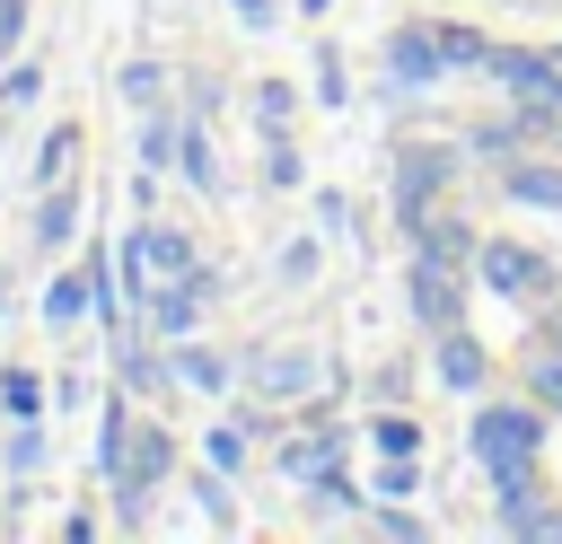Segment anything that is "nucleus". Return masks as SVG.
<instances>
[{"label":"nucleus","mask_w":562,"mask_h":544,"mask_svg":"<svg viewBox=\"0 0 562 544\" xmlns=\"http://www.w3.org/2000/svg\"><path fill=\"white\" fill-rule=\"evenodd\" d=\"M536 412H483L474 421V456L492 465V483L501 491H527V465H536Z\"/></svg>","instance_id":"obj_1"},{"label":"nucleus","mask_w":562,"mask_h":544,"mask_svg":"<svg viewBox=\"0 0 562 544\" xmlns=\"http://www.w3.org/2000/svg\"><path fill=\"white\" fill-rule=\"evenodd\" d=\"M167 456H176V439H167L158 421H132V430H123V465H114L105 483H114V500H123V518H132V526L149 518V483L167 474Z\"/></svg>","instance_id":"obj_2"},{"label":"nucleus","mask_w":562,"mask_h":544,"mask_svg":"<svg viewBox=\"0 0 562 544\" xmlns=\"http://www.w3.org/2000/svg\"><path fill=\"white\" fill-rule=\"evenodd\" d=\"M184 272H193V237H184V228H158V219L132 228V246H123V281H158V290H167V281H184Z\"/></svg>","instance_id":"obj_3"},{"label":"nucleus","mask_w":562,"mask_h":544,"mask_svg":"<svg viewBox=\"0 0 562 544\" xmlns=\"http://www.w3.org/2000/svg\"><path fill=\"white\" fill-rule=\"evenodd\" d=\"M483 281H492L501 298H518V307H527V298H544V290H553V263H544V254H527L518 237H492V246H483Z\"/></svg>","instance_id":"obj_4"},{"label":"nucleus","mask_w":562,"mask_h":544,"mask_svg":"<svg viewBox=\"0 0 562 544\" xmlns=\"http://www.w3.org/2000/svg\"><path fill=\"white\" fill-rule=\"evenodd\" d=\"M483 70H492L518 105H544V114L562 105V61H544V53H483Z\"/></svg>","instance_id":"obj_5"},{"label":"nucleus","mask_w":562,"mask_h":544,"mask_svg":"<svg viewBox=\"0 0 562 544\" xmlns=\"http://www.w3.org/2000/svg\"><path fill=\"white\" fill-rule=\"evenodd\" d=\"M413 307H422V325H457L465 316V290H457V263H439V254H422L413 263Z\"/></svg>","instance_id":"obj_6"},{"label":"nucleus","mask_w":562,"mask_h":544,"mask_svg":"<svg viewBox=\"0 0 562 544\" xmlns=\"http://www.w3.org/2000/svg\"><path fill=\"white\" fill-rule=\"evenodd\" d=\"M386 70H395L404 88H430V79L448 70V44H439V26H404V35L386 44Z\"/></svg>","instance_id":"obj_7"},{"label":"nucleus","mask_w":562,"mask_h":544,"mask_svg":"<svg viewBox=\"0 0 562 544\" xmlns=\"http://www.w3.org/2000/svg\"><path fill=\"white\" fill-rule=\"evenodd\" d=\"M439 175H448L439 149H404V167H395V219H404V228L430 219V184H439Z\"/></svg>","instance_id":"obj_8"},{"label":"nucleus","mask_w":562,"mask_h":544,"mask_svg":"<svg viewBox=\"0 0 562 544\" xmlns=\"http://www.w3.org/2000/svg\"><path fill=\"white\" fill-rule=\"evenodd\" d=\"M97 290H105V254H88V272H70V281H53V298H44V316H53V325H70L79 307H97Z\"/></svg>","instance_id":"obj_9"},{"label":"nucleus","mask_w":562,"mask_h":544,"mask_svg":"<svg viewBox=\"0 0 562 544\" xmlns=\"http://www.w3.org/2000/svg\"><path fill=\"white\" fill-rule=\"evenodd\" d=\"M439 377H448L457 395H474V386H483V351H474V333H465V325H448V333H439Z\"/></svg>","instance_id":"obj_10"},{"label":"nucleus","mask_w":562,"mask_h":544,"mask_svg":"<svg viewBox=\"0 0 562 544\" xmlns=\"http://www.w3.org/2000/svg\"><path fill=\"white\" fill-rule=\"evenodd\" d=\"M334 456H342V430H316V439H290V456H281V465H290L299 483H325V474H334Z\"/></svg>","instance_id":"obj_11"},{"label":"nucleus","mask_w":562,"mask_h":544,"mask_svg":"<svg viewBox=\"0 0 562 544\" xmlns=\"http://www.w3.org/2000/svg\"><path fill=\"white\" fill-rule=\"evenodd\" d=\"M501 184H509V202H527V211H562V167H509Z\"/></svg>","instance_id":"obj_12"},{"label":"nucleus","mask_w":562,"mask_h":544,"mask_svg":"<svg viewBox=\"0 0 562 544\" xmlns=\"http://www.w3.org/2000/svg\"><path fill=\"white\" fill-rule=\"evenodd\" d=\"M79 237V202L70 193H44V211H35V246H70Z\"/></svg>","instance_id":"obj_13"},{"label":"nucleus","mask_w":562,"mask_h":544,"mask_svg":"<svg viewBox=\"0 0 562 544\" xmlns=\"http://www.w3.org/2000/svg\"><path fill=\"white\" fill-rule=\"evenodd\" d=\"M176 360H184V386H228V360H220V351H202V342H184Z\"/></svg>","instance_id":"obj_14"},{"label":"nucleus","mask_w":562,"mask_h":544,"mask_svg":"<svg viewBox=\"0 0 562 544\" xmlns=\"http://www.w3.org/2000/svg\"><path fill=\"white\" fill-rule=\"evenodd\" d=\"M0 404H9L18 421H35V412H44V386H35L26 369H9V377H0Z\"/></svg>","instance_id":"obj_15"},{"label":"nucleus","mask_w":562,"mask_h":544,"mask_svg":"<svg viewBox=\"0 0 562 544\" xmlns=\"http://www.w3.org/2000/svg\"><path fill=\"white\" fill-rule=\"evenodd\" d=\"M369 439H378V456H413V447H422V430H413L404 412H386V421H378Z\"/></svg>","instance_id":"obj_16"},{"label":"nucleus","mask_w":562,"mask_h":544,"mask_svg":"<svg viewBox=\"0 0 562 544\" xmlns=\"http://www.w3.org/2000/svg\"><path fill=\"white\" fill-rule=\"evenodd\" d=\"M439 44H448V70H465V61H483V53H492L474 26H439Z\"/></svg>","instance_id":"obj_17"},{"label":"nucleus","mask_w":562,"mask_h":544,"mask_svg":"<svg viewBox=\"0 0 562 544\" xmlns=\"http://www.w3.org/2000/svg\"><path fill=\"white\" fill-rule=\"evenodd\" d=\"M255 114H263V132H281V123H290V88L263 79V88H255Z\"/></svg>","instance_id":"obj_18"},{"label":"nucleus","mask_w":562,"mask_h":544,"mask_svg":"<svg viewBox=\"0 0 562 544\" xmlns=\"http://www.w3.org/2000/svg\"><path fill=\"white\" fill-rule=\"evenodd\" d=\"M70 149H79V132H53V140H44V149H35V175H44V184H53V175H61V167H70Z\"/></svg>","instance_id":"obj_19"},{"label":"nucleus","mask_w":562,"mask_h":544,"mask_svg":"<svg viewBox=\"0 0 562 544\" xmlns=\"http://www.w3.org/2000/svg\"><path fill=\"white\" fill-rule=\"evenodd\" d=\"M263 386H272V395H299V386H307V360H299V351H281V360L263 369Z\"/></svg>","instance_id":"obj_20"},{"label":"nucleus","mask_w":562,"mask_h":544,"mask_svg":"<svg viewBox=\"0 0 562 544\" xmlns=\"http://www.w3.org/2000/svg\"><path fill=\"white\" fill-rule=\"evenodd\" d=\"M211 465L220 474H246V430H211Z\"/></svg>","instance_id":"obj_21"},{"label":"nucleus","mask_w":562,"mask_h":544,"mask_svg":"<svg viewBox=\"0 0 562 544\" xmlns=\"http://www.w3.org/2000/svg\"><path fill=\"white\" fill-rule=\"evenodd\" d=\"M413 483H422V474H413V456H378V491H386V500H404Z\"/></svg>","instance_id":"obj_22"},{"label":"nucleus","mask_w":562,"mask_h":544,"mask_svg":"<svg viewBox=\"0 0 562 544\" xmlns=\"http://www.w3.org/2000/svg\"><path fill=\"white\" fill-rule=\"evenodd\" d=\"M527 395L536 404H562V360H527Z\"/></svg>","instance_id":"obj_23"},{"label":"nucleus","mask_w":562,"mask_h":544,"mask_svg":"<svg viewBox=\"0 0 562 544\" xmlns=\"http://www.w3.org/2000/svg\"><path fill=\"white\" fill-rule=\"evenodd\" d=\"M9 465L35 474V465H44V430H18V439H9Z\"/></svg>","instance_id":"obj_24"},{"label":"nucleus","mask_w":562,"mask_h":544,"mask_svg":"<svg viewBox=\"0 0 562 544\" xmlns=\"http://www.w3.org/2000/svg\"><path fill=\"white\" fill-rule=\"evenodd\" d=\"M193 500H202V509H211V518H220V526H228V491H220V465H211V474H202V483H193Z\"/></svg>","instance_id":"obj_25"},{"label":"nucleus","mask_w":562,"mask_h":544,"mask_svg":"<svg viewBox=\"0 0 562 544\" xmlns=\"http://www.w3.org/2000/svg\"><path fill=\"white\" fill-rule=\"evenodd\" d=\"M158 79H167V70H149V61H140V70H123V88H132L140 105H158Z\"/></svg>","instance_id":"obj_26"},{"label":"nucleus","mask_w":562,"mask_h":544,"mask_svg":"<svg viewBox=\"0 0 562 544\" xmlns=\"http://www.w3.org/2000/svg\"><path fill=\"white\" fill-rule=\"evenodd\" d=\"M228 9H237L246 26H272V0H228Z\"/></svg>","instance_id":"obj_27"},{"label":"nucleus","mask_w":562,"mask_h":544,"mask_svg":"<svg viewBox=\"0 0 562 544\" xmlns=\"http://www.w3.org/2000/svg\"><path fill=\"white\" fill-rule=\"evenodd\" d=\"M18 18H26V0H0V44L18 35Z\"/></svg>","instance_id":"obj_28"},{"label":"nucleus","mask_w":562,"mask_h":544,"mask_svg":"<svg viewBox=\"0 0 562 544\" xmlns=\"http://www.w3.org/2000/svg\"><path fill=\"white\" fill-rule=\"evenodd\" d=\"M553 351H562V325H553Z\"/></svg>","instance_id":"obj_29"}]
</instances>
